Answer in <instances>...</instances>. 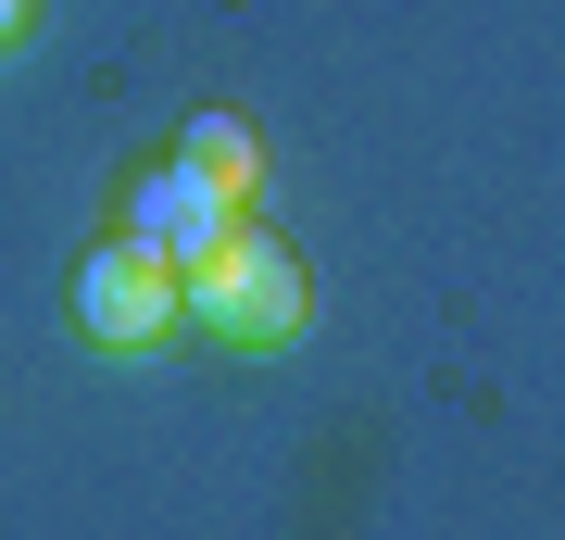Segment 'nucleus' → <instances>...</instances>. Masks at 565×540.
<instances>
[{
	"instance_id": "4",
	"label": "nucleus",
	"mask_w": 565,
	"mask_h": 540,
	"mask_svg": "<svg viewBox=\"0 0 565 540\" xmlns=\"http://www.w3.org/2000/svg\"><path fill=\"white\" fill-rule=\"evenodd\" d=\"M177 163H189V177H202V189H226V201H239V214L264 201V139H252L239 114H202V126H189V139H177Z\"/></svg>"
},
{
	"instance_id": "5",
	"label": "nucleus",
	"mask_w": 565,
	"mask_h": 540,
	"mask_svg": "<svg viewBox=\"0 0 565 540\" xmlns=\"http://www.w3.org/2000/svg\"><path fill=\"white\" fill-rule=\"evenodd\" d=\"M25 25H39V0H0V51H13V39H25Z\"/></svg>"
},
{
	"instance_id": "3",
	"label": "nucleus",
	"mask_w": 565,
	"mask_h": 540,
	"mask_svg": "<svg viewBox=\"0 0 565 540\" xmlns=\"http://www.w3.org/2000/svg\"><path fill=\"white\" fill-rule=\"evenodd\" d=\"M226 226H239V201H226V189H202L189 163H151V177L126 189V240H151L163 264H202V252H226Z\"/></svg>"
},
{
	"instance_id": "1",
	"label": "nucleus",
	"mask_w": 565,
	"mask_h": 540,
	"mask_svg": "<svg viewBox=\"0 0 565 540\" xmlns=\"http://www.w3.org/2000/svg\"><path fill=\"white\" fill-rule=\"evenodd\" d=\"M189 327L226 352H277V340H302L315 327V277H302V252L277 240V226H226V252L189 264Z\"/></svg>"
},
{
	"instance_id": "2",
	"label": "nucleus",
	"mask_w": 565,
	"mask_h": 540,
	"mask_svg": "<svg viewBox=\"0 0 565 540\" xmlns=\"http://www.w3.org/2000/svg\"><path fill=\"white\" fill-rule=\"evenodd\" d=\"M177 327H189V264H163L151 240L114 226V240L76 264V340L88 352H163Z\"/></svg>"
}]
</instances>
